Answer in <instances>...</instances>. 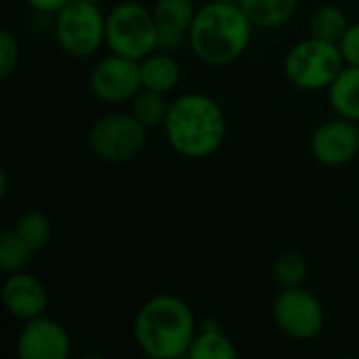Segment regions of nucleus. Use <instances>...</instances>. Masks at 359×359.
<instances>
[{
	"mask_svg": "<svg viewBox=\"0 0 359 359\" xmlns=\"http://www.w3.org/2000/svg\"><path fill=\"white\" fill-rule=\"evenodd\" d=\"M359 151V128L355 122L334 118L316 128L311 137V154L324 166H343Z\"/></svg>",
	"mask_w": 359,
	"mask_h": 359,
	"instance_id": "obj_11",
	"label": "nucleus"
},
{
	"mask_svg": "<svg viewBox=\"0 0 359 359\" xmlns=\"http://www.w3.org/2000/svg\"><path fill=\"white\" fill-rule=\"evenodd\" d=\"M86 2H93V4H99L101 0H86Z\"/></svg>",
	"mask_w": 359,
	"mask_h": 359,
	"instance_id": "obj_28",
	"label": "nucleus"
},
{
	"mask_svg": "<svg viewBox=\"0 0 359 359\" xmlns=\"http://www.w3.org/2000/svg\"><path fill=\"white\" fill-rule=\"evenodd\" d=\"M276 326L290 339L311 341L324 330V307L320 299L303 286L282 288L273 301Z\"/></svg>",
	"mask_w": 359,
	"mask_h": 359,
	"instance_id": "obj_8",
	"label": "nucleus"
},
{
	"mask_svg": "<svg viewBox=\"0 0 359 359\" xmlns=\"http://www.w3.org/2000/svg\"><path fill=\"white\" fill-rule=\"evenodd\" d=\"M151 13L158 32V48L162 50L179 48L187 40L196 17V8L191 0H158Z\"/></svg>",
	"mask_w": 359,
	"mask_h": 359,
	"instance_id": "obj_13",
	"label": "nucleus"
},
{
	"mask_svg": "<svg viewBox=\"0 0 359 359\" xmlns=\"http://www.w3.org/2000/svg\"><path fill=\"white\" fill-rule=\"evenodd\" d=\"M170 103L164 99V93L141 88L135 99H133V109L130 114L145 126V128H156L164 126L166 114H168Z\"/></svg>",
	"mask_w": 359,
	"mask_h": 359,
	"instance_id": "obj_19",
	"label": "nucleus"
},
{
	"mask_svg": "<svg viewBox=\"0 0 359 359\" xmlns=\"http://www.w3.org/2000/svg\"><path fill=\"white\" fill-rule=\"evenodd\" d=\"M238 4L255 27L271 29L292 19L299 0H240Z\"/></svg>",
	"mask_w": 359,
	"mask_h": 359,
	"instance_id": "obj_16",
	"label": "nucleus"
},
{
	"mask_svg": "<svg viewBox=\"0 0 359 359\" xmlns=\"http://www.w3.org/2000/svg\"><path fill=\"white\" fill-rule=\"evenodd\" d=\"M8 191V175L6 170H0V198H6Z\"/></svg>",
	"mask_w": 359,
	"mask_h": 359,
	"instance_id": "obj_26",
	"label": "nucleus"
},
{
	"mask_svg": "<svg viewBox=\"0 0 359 359\" xmlns=\"http://www.w3.org/2000/svg\"><path fill=\"white\" fill-rule=\"evenodd\" d=\"M141 80L143 88L168 93L181 80V67L168 53H151L141 59Z\"/></svg>",
	"mask_w": 359,
	"mask_h": 359,
	"instance_id": "obj_15",
	"label": "nucleus"
},
{
	"mask_svg": "<svg viewBox=\"0 0 359 359\" xmlns=\"http://www.w3.org/2000/svg\"><path fill=\"white\" fill-rule=\"evenodd\" d=\"M164 133L179 156L202 160L223 145L227 120L215 99L202 93H185L170 101Z\"/></svg>",
	"mask_w": 359,
	"mask_h": 359,
	"instance_id": "obj_1",
	"label": "nucleus"
},
{
	"mask_svg": "<svg viewBox=\"0 0 359 359\" xmlns=\"http://www.w3.org/2000/svg\"><path fill=\"white\" fill-rule=\"evenodd\" d=\"M69 349L67 330L44 316L27 320L17 337V355L21 359H65Z\"/></svg>",
	"mask_w": 359,
	"mask_h": 359,
	"instance_id": "obj_10",
	"label": "nucleus"
},
{
	"mask_svg": "<svg viewBox=\"0 0 359 359\" xmlns=\"http://www.w3.org/2000/svg\"><path fill=\"white\" fill-rule=\"evenodd\" d=\"M105 44L128 59H145L158 48L154 13L141 2H120L105 17Z\"/></svg>",
	"mask_w": 359,
	"mask_h": 359,
	"instance_id": "obj_4",
	"label": "nucleus"
},
{
	"mask_svg": "<svg viewBox=\"0 0 359 359\" xmlns=\"http://www.w3.org/2000/svg\"><path fill=\"white\" fill-rule=\"evenodd\" d=\"M32 257L29 246L19 238V233L13 229H4L0 233V269L4 273L21 271Z\"/></svg>",
	"mask_w": 359,
	"mask_h": 359,
	"instance_id": "obj_21",
	"label": "nucleus"
},
{
	"mask_svg": "<svg viewBox=\"0 0 359 359\" xmlns=\"http://www.w3.org/2000/svg\"><path fill=\"white\" fill-rule=\"evenodd\" d=\"M55 38L72 57H90L105 42V15L99 4L69 0L55 13Z\"/></svg>",
	"mask_w": 359,
	"mask_h": 359,
	"instance_id": "obj_6",
	"label": "nucleus"
},
{
	"mask_svg": "<svg viewBox=\"0 0 359 359\" xmlns=\"http://www.w3.org/2000/svg\"><path fill=\"white\" fill-rule=\"evenodd\" d=\"M309 29H311L313 38L339 44L341 38L345 36V32L349 29V21H347V15L339 6L326 4V6H320L311 15Z\"/></svg>",
	"mask_w": 359,
	"mask_h": 359,
	"instance_id": "obj_18",
	"label": "nucleus"
},
{
	"mask_svg": "<svg viewBox=\"0 0 359 359\" xmlns=\"http://www.w3.org/2000/svg\"><path fill=\"white\" fill-rule=\"evenodd\" d=\"M196 334L189 305L172 294L149 299L135 316V341L145 355L154 359L187 358Z\"/></svg>",
	"mask_w": 359,
	"mask_h": 359,
	"instance_id": "obj_2",
	"label": "nucleus"
},
{
	"mask_svg": "<svg viewBox=\"0 0 359 359\" xmlns=\"http://www.w3.org/2000/svg\"><path fill=\"white\" fill-rule=\"evenodd\" d=\"M345 65L347 63L339 44L311 36L309 40H301L288 50L284 74L297 88L322 90L337 80Z\"/></svg>",
	"mask_w": 359,
	"mask_h": 359,
	"instance_id": "obj_5",
	"label": "nucleus"
},
{
	"mask_svg": "<svg viewBox=\"0 0 359 359\" xmlns=\"http://www.w3.org/2000/svg\"><path fill=\"white\" fill-rule=\"evenodd\" d=\"M339 48L345 57L347 65H359V21L349 25L345 36L339 42Z\"/></svg>",
	"mask_w": 359,
	"mask_h": 359,
	"instance_id": "obj_24",
	"label": "nucleus"
},
{
	"mask_svg": "<svg viewBox=\"0 0 359 359\" xmlns=\"http://www.w3.org/2000/svg\"><path fill=\"white\" fill-rule=\"evenodd\" d=\"M252 27L240 4L210 0L196 11L187 42L200 61L221 67L244 55L250 44Z\"/></svg>",
	"mask_w": 359,
	"mask_h": 359,
	"instance_id": "obj_3",
	"label": "nucleus"
},
{
	"mask_svg": "<svg viewBox=\"0 0 359 359\" xmlns=\"http://www.w3.org/2000/svg\"><path fill=\"white\" fill-rule=\"evenodd\" d=\"M2 301L6 311L21 322L44 316V309L48 305L46 290L40 280L21 271H15L6 278L2 286Z\"/></svg>",
	"mask_w": 359,
	"mask_h": 359,
	"instance_id": "obj_12",
	"label": "nucleus"
},
{
	"mask_svg": "<svg viewBox=\"0 0 359 359\" xmlns=\"http://www.w3.org/2000/svg\"><path fill=\"white\" fill-rule=\"evenodd\" d=\"M328 101L339 118L359 122V65H345L328 86Z\"/></svg>",
	"mask_w": 359,
	"mask_h": 359,
	"instance_id": "obj_14",
	"label": "nucleus"
},
{
	"mask_svg": "<svg viewBox=\"0 0 359 359\" xmlns=\"http://www.w3.org/2000/svg\"><path fill=\"white\" fill-rule=\"evenodd\" d=\"M34 11L40 13H57L59 8H63L69 0H25Z\"/></svg>",
	"mask_w": 359,
	"mask_h": 359,
	"instance_id": "obj_25",
	"label": "nucleus"
},
{
	"mask_svg": "<svg viewBox=\"0 0 359 359\" xmlns=\"http://www.w3.org/2000/svg\"><path fill=\"white\" fill-rule=\"evenodd\" d=\"M145 137L147 128L133 114H107L90 126L88 145L101 162L126 164L141 154Z\"/></svg>",
	"mask_w": 359,
	"mask_h": 359,
	"instance_id": "obj_7",
	"label": "nucleus"
},
{
	"mask_svg": "<svg viewBox=\"0 0 359 359\" xmlns=\"http://www.w3.org/2000/svg\"><path fill=\"white\" fill-rule=\"evenodd\" d=\"M19 63V44L11 32H0V78L6 80Z\"/></svg>",
	"mask_w": 359,
	"mask_h": 359,
	"instance_id": "obj_23",
	"label": "nucleus"
},
{
	"mask_svg": "<svg viewBox=\"0 0 359 359\" xmlns=\"http://www.w3.org/2000/svg\"><path fill=\"white\" fill-rule=\"evenodd\" d=\"M307 261L303 255L294 252V250H286L282 255H278L276 263H273V278L282 288H294V286H303L307 280Z\"/></svg>",
	"mask_w": 359,
	"mask_h": 359,
	"instance_id": "obj_22",
	"label": "nucleus"
},
{
	"mask_svg": "<svg viewBox=\"0 0 359 359\" xmlns=\"http://www.w3.org/2000/svg\"><path fill=\"white\" fill-rule=\"evenodd\" d=\"M189 359H236L238 358V349L236 345L229 341V337L223 334V330L219 328V322L206 320L202 324V332L196 334L189 351Z\"/></svg>",
	"mask_w": 359,
	"mask_h": 359,
	"instance_id": "obj_17",
	"label": "nucleus"
},
{
	"mask_svg": "<svg viewBox=\"0 0 359 359\" xmlns=\"http://www.w3.org/2000/svg\"><path fill=\"white\" fill-rule=\"evenodd\" d=\"M212 2H233V4H238L240 0H212Z\"/></svg>",
	"mask_w": 359,
	"mask_h": 359,
	"instance_id": "obj_27",
	"label": "nucleus"
},
{
	"mask_svg": "<svg viewBox=\"0 0 359 359\" xmlns=\"http://www.w3.org/2000/svg\"><path fill=\"white\" fill-rule=\"evenodd\" d=\"M141 88V61L137 59L111 53L109 57L97 61L90 69V90L105 103L133 101Z\"/></svg>",
	"mask_w": 359,
	"mask_h": 359,
	"instance_id": "obj_9",
	"label": "nucleus"
},
{
	"mask_svg": "<svg viewBox=\"0 0 359 359\" xmlns=\"http://www.w3.org/2000/svg\"><path fill=\"white\" fill-rule=\"evenodd\" d=\"M15 231L29 246L32 252H38L48 244L53 227H50V221H48L46 215H42L38 210H27V212H23L19 217V221L15 225Z\"/></svg>",
	"mask_w": 359,
	"mask_h": 359,
	"instance_id": "obj_20",
	"label": "nucleus"
}]
</instances>
